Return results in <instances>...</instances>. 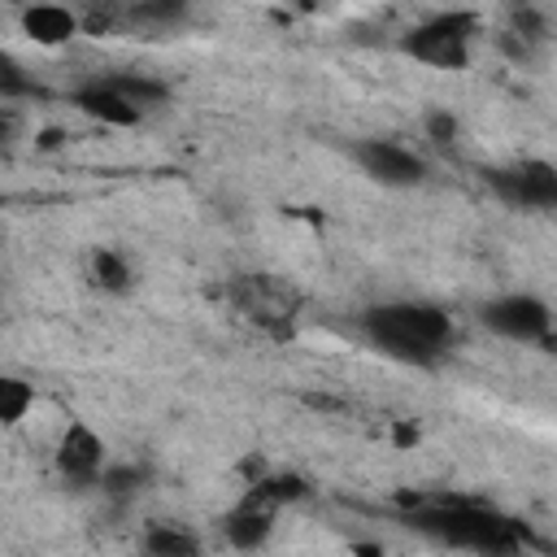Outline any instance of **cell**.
Masks as SVG:
<instances>
[{"label":"cell","mask_w":557,"mask_h":557,"mask_svg":"<svg viewBox=\"0 0 557 557\" xmlns=\"http://www.w3.org/2000/svg\"><path fill=\"white\" fill-rule=\"evenodd\" d=\"M479 35V13L470 9H448V13H431L426 22H418L400 48L435 70H466L470 65V44Z\"/></svg>","instance_id":"3957f363"},{"label":"cell","mask_w":557,"mask_h":557,"mask_svg":"<svg viewBox=\"0 0 557 557\" xmlns=\"http://www.w3.org/2000/svg\"><path fill=\"white\" fill-rule=\"evenodd\" d=\"M361 331L366 339L409 366H431L444 357V348L453 344V318L440 305L426 300H387L361 313Z\"/></svg>","instance_id":"6da1fadb"},{"label":"cell","mask_w":557,"mask_h":557,"mask_svg":"<svg viewBox=\"0 0 557 557\" xmlns=\"http://www.w3.org/2000/svg\"><path fill=\"white\" fill-rule=\"evenodd\" d=\"M91 278L104 287V292H126L131 287V265L113 252V248H100L91 257Z\"/></svg>","instance_id":"9a60e30c"},{"label":"cell","mask_w":557,"mask_h":557,"mask_svg":"<svg viewBox=\"0 0 557 557\" xmlns=\"http://www.w3.org/2000/svg\"><path fill=\"white\" fill-rule=\"evenodd\" d=\"M122 100H131L139 113L148 109V104H161L165 96H170V87L161 83V78H148V74H131V70H122V74H113V78H104Z\"/></svg>","instance_id":"4fadbf2b"},{"label":"cell","mask_w":557,"mask_h":557,"mask_svg":"<svg viewBox=\"0 0 557 557\" xmlns=\"http://www.w3.org/2000/svg\"><path fill=\"white\" fill-rule=\"evenodd\" d=\"M96 483H100L104 492H117V496H122V492H135V487L144 483V470H139V466H104Z\"/></svg>","instance_id":"ac0fdd59"},{"label":"cell","mask_w":557,"mask_h":557,"mask_svg":"<svg viewBox=\"0 0 557 557\" xmlns=\"http://www.w3.org/2000/svg\"><path fill=\"white\" fill-rule=\"evenodd\" d=\"M483 326L496 331L500 339H513V344H544L548 339V326H553V313L540 296L531 292H509V296H496L479 309Z\"/></svg>","instance_id":"5b68a950"},{"label":"cell","mask_w":557,"mask_h":557,"mask_svg":"<svg viewBox=\"0 0 557 557\" xmlns=\"http://www.w3.org/2000/svg\"><path fill=\"white\" fill-rule=\"evenodd\" d=\"M183 17V4H131L122 9V22L131 26H174Z\"/></svg>","instance_id":"e0dca14e"},{"label":"cell","mask_w":557,"mask_h":557,"mask_svg":"<svg viewBox=\"0 0 557 557\" xmlns=\"http://www.w3.org/2000/svg\"><path fill=\"white\" fill-rule=\"evenodd\" d=\"M309 492V483L300 479V474H292V470H278V474H265V479H257L248 492H244V500H257V505H270V509H278V505H292V500H300Z\"/></svg>","instance_id":"7c38bea8"},{"label":"cell","mask_w":557,"mask_h":557,"mask_svg":"<svg viewBox=\"0 0 557 557\" xmlns=\"http://www.w3.org/2000/svg\"><path fill=\"white\" fill-rule=\"evenodd\" d=\"M9 139H13V117H9V113H0V148H4Z\"/></svg>","instance_id":"ffe728a7"},{"label":"cell","mask_w":557,"mask_h":557,"mask_svg":"<svg viewBox=\"0 0 557 557\" xmlns=\"http://www.w3.org/2000/svg\"><path fill=\"white\" fill-rule=\"evenodd\" d=\"M144 553L148 557H200V540L178 522H157L144 531Z\"/></svg>","instance_id":"8fae6325"},{"label":"cell","mask_w":557,"mask_h":557,"mask_svg":"<svg viewBox=\"0 0 557 557\" xmlns=\"http://www.w3.org/2000/svg\"><path fill=\"white\" fill-rule=\"evenodd\" d=\"M409 527H418L422 535L448 544V548H470V553H487V557H513L527 540V531L483 505H418L409 513Z\"/></svg>","instance_id":"7a4b0ae2"},{"label":"cell","mask_w":557,"mask_h":557,"mask_svg":"<svg viewBox=\"0 0 557 557\" xmlns=\"http://www.w3.org/2000/svg\"><path fill=\"white\" fill-rule=\"evenodd\" d=\"M74 104H78L87 117L104 122V126H135V122H139V109H135L131 100H122L104 78L83 83V87L74 91Z\"/></svg>","instance_id":"30bf717a"},{"label":"cell","mask_w":557,"mask_h":557,"mask_svg":"<svg viewBox=\"0 0 557 557\" xmlns=\"http://www.w3.org/2000/svg\"><path fill=\"white\" fill-rule=\"evenodd\" d=\"M35 405V387L17 374H0V426H17Z\"/></svg>","instance_id":"5bb4252c"},{"label":"cell","mask_w":557,"mask_h":557,"mask_svg":"<svg viewBox=\"0 0 557 557\" xmlns=\"http://www.w3.org/2000/svg\"><path fill=\"white\" fill-rule=\"evenodd\" d=\"M483 178L513 209H553L557 205V170H553V161L527 157V161H513V165H496Z\"/></svg>","instance_id":"277c9868"},{"label":"cell","mask_w":557,"mask_h":557,"mask_svg":"<svg viewBox=\"0 0 557 557\" xmlns=\"http://www.w3.org/2000/svg\"><path fill=\"white\" fill-rule=\"evenodd\" d=\"M274 513L278 509H270V505H257V500H239L226 518H222V531H226V544L231 548H239V553H252V548H261L265 540H270V531H274Z\"/></svg>","instance_id":"ba28073f"},{"label":"cell","mask_w":557,"mask_h":557,"mask_svg":"<svg viewBox=\"0 0 557 557\" xmlns=\"http://www.w3.org/2000/svg\"><path fill=\"white\" fill-rule=\"evenodd\" d=\"M352 157H357L361 174H370L383 187H413L426 174V161L396 139H361V144H352Z\"/></svg>","instance_id":"8992f818"},{"label":"cell","mask_w":557,"mask_h":557,"mask_svg":"<svg viewBox=\"0 0 557 557\" xmlns=\"http://www.w3.org/2000/svg\"><path fill=\"white\" fill-rule=\"evenodd\" d=\"M57 470L70 483H96L104 470V440L87 422H70L57 440Z\"/></svg>","instance_id":"52a82bcc"},{"label":"cell","mask_w":557,"mask_h":557,"mask_svg":"<svg viewBox=\"0 0 557 557\" xmlns=\"http://www.w3.org/2000/svg\"><path fill=\"white\" fill-rule=\"evenodd\" d=\"M457 131H461V122H457L448 109H431V113H426V139H435V144H453Z\"/></svg>","instance_id":"d6986e66"},{"label":"cell","mask_w":557,"mask_h":557,"mask_svg":"<svg viewBox=\"0 0 557 557\" xmlns=\"http://www.w3.org/2000/svg\"><path fill=\"white\" fill-rule=\"evenodd\" d=\"M30 91H35V83L22 70V61L9 48H0V100H17V96H30Z\"/></svg>","instance_id":"2e32d148"},{"label":"cell","mask_w":557,"mask_h":557,"mask_svg":"<svg viewBox=\"0 0 557 557\" xmlns=\"http://www.w3.org/2000/svg\"><path fill=\"white\" fill-rule=\"evenodd\" d=\"M357 553L361 557H379V548H370V544H357Z\"/></svg>","instance_id":"44dd1931"},{"label":"cell","mask_w":557,"mask_h":557,"mask_svg":"<svg viewBox=\"0 0 557 557\" xmlns=\"http://www.w3.org/2000/svg\"><path fill=\"white\" fill-rule=\"evenodd\" d=\"M83 17L61 9V4H35V9H22V35L35 39L39 48H61L78 35Z\"/></svg>","instance_id":"9c48e42d"}]
</instances>
